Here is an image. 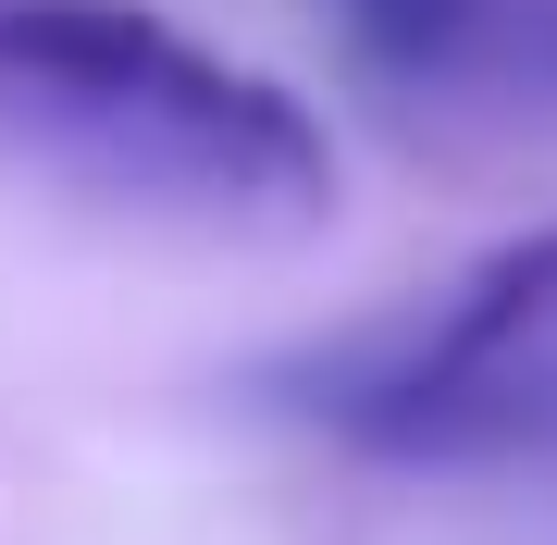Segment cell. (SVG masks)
I'll return each mask as SVG.
<instances>
[{"instance_id": "obj_1", "label": "cell", "mask_w": 557, "mask_h": 545, "mask_svg": "<svg viewBox=\"0 0 557 545\" xmlns=\"http://www.w3.org/2000/svg\"><path fill=\"white\" fill-rule=\"evenodd\" d=\"M0 137L100 199H174L223 223H310L335 199L322 124L149 0H0Z\"/></svg>"}, {"instance_id": "obj_2", "label": "cell", "mask_w": 557, "mask_h": 545, "mask_svg": "<svg viewBox=\"0 0 557 545\" xmlns=\"http://www.w3.org/2000/svg\"><path fill=\"white\" fill-rule=\"evenodd\" d=\"M322 422L372 459H421V471L557 459V223L496 248L458 298H434V323L335 360Z\"/></svg>"}, {"instance_id": "obj_3", "label": "cell", "mask_w": 557, "mask_h": 545, "mask_svg": "<svg viewBox=\"0 0 557 545\" xmlns=\"http://www.w3.org/2000/svg\"><path fill=\"white\" fill-rule=\"evenodd\" d=\"M335 38L421 124L557 137V0H335Z\"/></svg>"}]
</instances>
